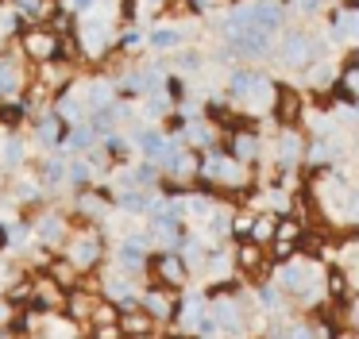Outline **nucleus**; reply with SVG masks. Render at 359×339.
<instances>
[{
  "label": "nucleus",
  "instance_id": "obj_1",
  "mask_svg": "<svg viewBox=\"0 0 359 339\" xmlns=\"http://www.w3.org/2000/svg\"><path fill=\"white\" fill-rule=\"evenodd\" d=\"M309 62H317V54H313V27L302 20L286 23L278 35V54H274V66L282 69L286 77H297Z\"/></svg>",
  "mask_w": 359,
  "mask_h": 339
},
{
  "label": "nucleus",
  "instance_id": "obj_5",
  "mask_svg": "<svg viewBox=\"0 0 359 339\" xmlns=\"http://www.w3.org/2000/svg\"><path fill=\"white\" fill-rule=\"evenodd\" d=\"M340 74H344V62L340 58H317L297 74V85L305 92H332L340 85Z\"/></svg>",
  "mask_w": 359,
  "mask_h": 339
},
{
  "label": "nucleus",
  "instance_id": "obj_33",
  "mask_svg": "<svg viewBox=\"0 0 359 339\" xmlns=\"http://www.w3.org/2000/svg\"><path fill=\"white\" fill-rule=\"evenodd\" d=\"M70 181L74 185H86L89 181V166H86V162H70Z\"/></svg>",
  "mask_w": 359,
  "mask_h": 339
},
{
  "label": "nucleus",
  "instance_id": "obj_7",
  "mask_svg": "<svg viewBox=\"0 0 359 339\" xmlns=\"http://www.w3.org/2000/svg\"><path fill=\"white\" fill-rule=\"evenodd\" d=\"M224 151L232 154V158H240L243 166H255V162L263 158V135H259V127H228Z\"/></svg>",
  "mask_w": 359,
  "mask_h": 339
},
{
  "label": "nucleus",
  "instance_id": "obj_3",
  "mask_svg": "<svg viewBox=\"0 0 359 339\" xmlns=\"http://www.w3.org/2000/svg\"><path fill=\"white\" fill-rule=\"evenodd\" d=\"M305 135L297 123H290V127H278V135H274V166L282 170V174H294L297 166H305Z\"/></svg>",
  "mask_w": 359,
  "mask_h": 339
},
{
  "label": "nucleus",
  "instance_id": "obj_21",
  "mask_svg": "<svg viewBox=\"0 0 359 339\" xmlns=\"http://www.w3.org/2000/svg\"><path fill=\"white\" fill-rule=\"evenodd\" d=\"M147 46V31L140 27V23H128L124 31H120V50H143Z\"/></svg>",
  "mask_w": 359,
  "mask_h": 339
},
{
  "label": "nucleus",
  "instance_id": "obj_6",
  "mask_svg": "<svg viewBox=\"0 0 359 339\" xmlns=\"http://www.w3.org/2000/svg\"><path fill=\"white\" fill-rule=\"evenodd\" d=\"M209 312H212V320H217L220 335H228V339H243V335H248V308H243L240 300L217 297V300H209Z\"/></svg>",
  "mask_w": 359,
  "mask_h": 339
},
{
  "label": "nucleus",
  "instance_id": "obj_19",
  "mask_svg": "<svg viewBox=\"0 0 359 339\" xmlns=\"http://www.w3.org/2000/svg\"><path fill=\"white\" fill-rule=\"evenodd\" d=\"M328 12V0H294V20L302 23H313Z\"/></svg>",
  "mask_w": 359,
  "mask_h": 339
},
{
  "label": "nucleus",
  "instance_id": "obj_20",
  "mask_svg": "<svg viewBox=\"0 0 359 339\" xmlns=\"http://www.w3.org/2000/svg\"><path fill=\"white\" fill-rule=\"evenodd\" d=\"M97 135H101V131H97L93 123H78V127L70 131V139H66V143H70L74 151H89V146L97 143Z\"/></svg>",
  "mask_w": 359,
  "mask_h": 339
},
{
  "label": "nucleus",
  "instance_id": "obj_25",
  "mask_svg": "<svg viewBox=\"0 0 359 339\" xmlns=\"http://www.w3.org/2000/svg\"><path fill=\"white\" fill-rule=\"evenodd\" d=\"M20 89V74L16 66H12V58L0 62V92H16Z\"/></svg>",
  "mask_w": 359,
  "mask_h": 339
},
{
  "label": "nucleus",
  "instance_id": "obj_27",
  "mask_svg": "<svg viewBox=\"0 0 359 339\" xmlns=\"http://www.w3.org/2000/svg\"><path fill=\"white\" fill-rule=\"evenodd\" d=\"M251 231H255V216H251V212H236L232 235H240V239H251Z\"/></svg>",
  "mask_w": 359,
  "mask_h": 339
},
{
  "label": "nucleus",
  "instance_id": "obj_36",
  "mask_svg": "<svg viewBox=\"0 0 359 339\" xmlns=\"http://www.w3.org/2000/svg\"><path fill=\"white\" fill-rule=\"evenodd\" d=\"M97 339H120V328H101V331H97Z\"/></svg>",
  "mask_w": 359,
  "mask_h": 339
},
{
  "label": "nucleus",
  "instance_id": "obj_34",
  "mask_svg": "<svg viewBox=\"0 0 359 339\" xmlns=\"http://www.w3.org/2000/svg\"><path fill=\"white\" fill-rule=\"evenodd\" d=\"M43 239H58L62 235V220H55V216H50V220H43Z\"/></svg>",
  "mask_w": 359,
  "mask_h": 339
},
{
  "label": "nucleus",
  "instance_id": "obj_14",
  "mask_svg": "<svg viewBox=\"0 0 359 339\" xmlns=\"http://www.w3.org/2000/svg\"><path fill=\"white\" fill-rule=\"evenodd\" d=\"M255 300H259V305H263L271 316H278L282 308H286V293H282L274 282H259V285H255Z\"/></svg>",
  "mask_w": 359,
  "mask_h": 339
},
{
  "label": "nucleus",
  "instance_id": "obj_31",
  "mask_svg": "<svg viewBox=\"0 0 359 339\" xmlns=\"http://www.w3.org/2000/svg\"><path fill=\"white\" fill-rule=\"evenodd\" d=\"M282 339H317V328L313 324H290Z\"/></svg>",
  "mask_w": 359,
  "mask_h": 339
},
{
  "label": "nucleus",
  "instance_id": "obj_16",
  "mask_svg": "<svg viewBox=\"0 0 359 339\" xmlns=\"http://www.w3.org/2000/svg\"><path fill=\"white\" fill-rule=\"evenodd\" d=\"M278 220H282V216H274V212H259L255 216V231H251V243L271 247L274 243V231H278Z\"/></svg>",
  "mask_w": 359,
  "mask_h": 339
},
{
  "label": "nucleus",
  "instance_id": "obj_9",
  "mask_svg": "<svg viewBox=\"0 0 359 339\" xmlns=\"http://www.w3.org/2000/svg\"><path fill=\"white\" fill-rule=\"evenodd\" d=\"M147 46L155 54H178L189 46V23H155L147 27Z\"/></svg>",
  "mask_w": 359,
  "mask_h": 339
},
{
  "label": "nucleus",
  "instance_id": "obj_17",
  "mask_svg": "<svg viewBox=\"0 0 359 339\" xmlns=\"http://www.w3.org/2000/svg\"><path fill=\"white\" fill-rule=\"evenodd\" d=\"M236 266H240V274H255V270H263V247L259 243H243L240 254H236Z\"/></svg>",
  "mask_w": 359,
  "mask_h": 339
},
{
  "label": "nucleus",
  "instance_id": "obj_35",
  "mask_svg": "<svg viewBox=\"0 0 359 339\" xmlns=\"http://www.w3.org/2000/svg\"><path fill=\"white\" fill-rule=\"evenodd\" d=\"M16 8L24 15H43V12H47V8H43V0H16Z\"/></svg>",
  "mask_w": 359,
  "mask_h": 339
},
{
  "label": "nucleus",
  "instance_id": "obj_37",
  "mask_svg": "<svg viewBox=\"0 0 359 339\" xmlns=\"http://www.w3.org/2000/svg\"><path fill=\"white\" fill-rule=\"evenodd\" d=\"M20 154H24V146L12 143V146H8V162H20Z\"/></svg>",
  "mask_w": 359,
  "mask_h": 339
},
{
  "label": "nucleus",
  "instance_id": "obj_38",
  "mask_svg": "<svg viewBox=\"0 0 359 339\" xmlns=\"http://www.w3.org/2000/svg\"><path fill=\"white\" fill-rule=\"evenodd\" d=\"M336 339H359V335H355V331H340Z\"/></svg>",
  "mask_w": 359,
  "mask_h": 339
},
{
  "label": "nucleus",
  "instance_id": "obj_40",
  "mask_svg": "<svg viewBox=\"0 0 359 339\" xmlns=\"http://www.w3.org/2000/svg\"><path fill=\"white\" fill-rule=\"evenodd\" d=\"M205 339H220V335H205Z\"/></svg>",
  "mask_w": 359,
  "mask_h": 339
},
{
  "label": "nucleus",
  "instance_id": "obj_24",
  "mask_svg": "<svg viewBox=\"0 0 359 339\" xmlns=\"http://www.w3.org/2000/svg\"><path fill=\"white\" fill-rule=\"evenodd\" d=\"M132 139H124V135H109V143H104V151L112 154V158H120V162H128L132 158Z\"/></svg>",
  "mask_w": 359,
  "mask_h": 339
},
{
  "label": "nucleus",
  "instance_id": "obj_23",
  "mask_svg": "<svg viewBox=\"0 0 359 339\" xmlns=\"http://www.w3.org/2000/svg\"><path fill=\"white\" fill-rule=\"evenodd\" d=\"M39 139H43V143H47V146H55L58 143V139H62V116H47V120H43L39 123Z\"/></svg>",
  "mask_w": 359,
  "mask_h": 339
},
{
  "label": "nucleus",
  "instance_id": "obj_18",
  "mask_svg": "<svg viewBox=\"0 0 359 339\" xmlns=\"http://www.w3.org/2000/svg\"><path fill=\"white\" fill-rule=\"evenodd\" d=\"M143 305H147V312L155 316V320H170L174 316V300L166 297V293H158V289H151L147 297H143Z\"/></svg>",
  "mask_w": 359,
  "mask_h": 339
},
{
  "label": "nucleus",
  "instance_id": "obj_39",
  "mask_svg": "<svg viewBox=\"0 0 359 339\" xmlns=\"http://www.w3.org/2000/svg\"><path fill=\"white\" fill-rule=\"evenodd\" d=\"M0 247H4V228H0Z\"/></svg>",
  "mask_w": 359,
  "mask_h": 339
},
{
  "label": "nucleus",
  "instance_id": "obj_12",
  "mask_svg": "<svg viewBox=\"0 0 359 339\" xmlns=\"http://www.w3.org/2000/svg\"><path fill=\"white\" fill-rule=\"evenodd\" d=\"M116 258H120V266H128V270H143L147 266V239L143 235L124 239V243L116 247Z\"/></svg>",
  "mask_w": 359,
  "mask_h": 339
},
{
  "label": "nucleus",
  "instance_id": "obj_15",
  "mask_svg": "<svg viewBox=\"0 0 359 339\" xmlns=\"http://www.w3.org/2000/svg\"><path fill=\"white\" fill-rule=\"evenodd\" d=\"M143 116H147L151 123H155V120H170V116H174V100L166 97V92H151V97H143Z\"/></svg>",
  "mask_w": 359,
  "mask_h": 339
},
{
  "label": "nucleus",
  "instance_id": "obj_10",
  "mask_svg": "<svg viewBox=\"0 0 359 339\" xmlns=\"http://www.w3.org/2000/svg\"><path fill=\"white\" fill-rule=\"evenodd\" d=\"M212 54H205L201 46H182L178 54H174V69H178L182 77H201L205 69H209Z\"/></svg>",
  "mask_w": 359,
  "mask_h": 339
},
{
  "label": "nucleus",
  "instance_id": "obj_4",
  "mask_svg": "<svg viewBox=\"0 0 359 339\" xmlns=\"http://www.w3.org/2000/svg\"><path fill=\"white\" fill-rule=\"evenodd\" d=\"M78 43H81V50H86L89 58H101V54L109 50L112 43H116V31H112V15H104V12L86 15V23H81V31H78Z\"/></svg>",
  "mask_w": 359,
  "mask_h": 339
},
{
  "label": "nucleus",
  "instance_id": "obj_26",
  "mask_svg": "<svg viewBox=\"0 0 359 339\" xmlns=\"http://www.w3.org/2000/svg\"><path fill=\"white\" fill-rule=\"evenodd\" d=\"M344 216H348L351 223H359V181L348 185V197H344Z\"/></svg>",
  "mask_w": 359,
  "mask_h": 339
},
{
  "label": "nucleus",
  "instance_id": "obj_28",
  "mask_svg": "<svg viewBox=\"0 0 359 339\" xmlns=\"http://www.w3.org/2000/svg\"><path fill=\"white\" fill-rule=\"evenodd\" d=\"M24 116H27V104H4L0 108V123H8V127H16Z\"/></svg>",
  "mask_w": 359,
  "mask_h": 339
},
{
  "label": "nucleus",
  "instance_id": "obj_11",
  "mask_svg": "<svg viewBox=\"0 0 359 339\" xmlns=\"http://www.w3.org/2000/svg\"><path fill=\"white\" fill-rule=\"evenodd\" d=\"M158 274H163L166 285H186L189 266H186V258H182L178 251H163L158 254Z\"/></svg>",
  "mask_w": 359,
  "mask_h": 339
},
{
  "label": "nucleus",
  "instance_id": "obj_30",
  "mask_svg": "<svg viewBox=\"0 0 359 339\" xmlns=\"http://www.w3.org/2000/svg\"><path fill=\"white\" fill-rule=\"evenodd\" d=\"M66 8L74 15H93V12H101V0H66Z\"/></svg>",
  "mask_w": 359,
  "mask_h": 339
},
{
  "label": "nucleus",
  "instance_id": "obj_13",
  "mask_svg": "<svg viewBox=\"0 0 359 339\" xmlns=\"http://www.w3.org/2000/svg\"><path fill=\"white\" fill-rule=\"evenodd\" d=\"M205 274H209L212 282H224V277H232V274H236V258H232V251H228V247H212Z\"/></svg>",
  "mask_w": 359,
  "mask_h": 339
},
{
  "label": "nucleus",
  "instance_id": "obj_32",
  "mask_svg": "<svg viewBox=\"0 0 359 339\" xmlns=\"http://www.w3.org/2000/svg\"><path fill=\"white\" fill-rule=\"evenodd\" d=\"M135 4H140V15H158V12H166L170 0H135Z\"/></svg>",
  "mask_w": 359,
  "mask_h": 339
},
{
  "label": "nucleus",
  "instance_id": "obj_8",
  "mask_svg": "<svg viewBox=\"0 0 359 339\" xmlns=\"http://www.w3.org/2000/svg\"><path fill=\"white\" fill-rule=\"evenodd\" d=\"M309 274H313V262H305V258H286V262H278V266L271 270V282L278 285L286 297H297V293L305 289V282H309Z\"/></svg>",
  "mask_w": 359,
  "mask_h": 339
},
{
  "label": "nucleus",
  "instance_id": "obj_41",
  "mask_svg": "<svg viewBox=\"0 0 359 339\" xmlns=\"http://www.w3.org/2000/svg\"><path fill=\"white\" fill-rule=\"evenodd\" d=\"M228 4H232V0H228Z\"/></svg>",
  "mask_w": 359,
  "mask_h": 339
},
{
  "label": "nucleus",
  "instance_id": "obj_2",
  "mask_svg": "<svg viewBox=\"0 0 359 339\" xmlns=\"http://www.w3.org/2000/svg\"><path fill=\"white\" fill-rule=\"evenodd\" d=\"M325 31H328V39L336 43V50H351V46H359V8L344 4V0L332 4Z\"/></svg>",
  "mask_w": 359,
  "mask_h": 339
},
{
  "label": "nucleus",
  "instance_id": "obj_29",
  "mask_svg": "<svg viewBox=\"0 0 359 339\" xmlns=\"http://www.w3.org/2000/svg\"><path fill=\"white\" fill-rule=\"evenodd\" d=\"M147 328H151V320H147V316H140L135 308H128V316H124V331H140V335H143Z\"/></svg>",
  "mask_w": 359,
  "mask_h": 339
},
{
  "label": "nucleus",
  "instance_id": "obj_22",
  "mask_svg": "<svg viewBox=\"0 0 359 339\" xmlns=\"http://www.w3.org/2000/svg\"><path fill=\"white\" fill-rule=\"evenodd\" d=\"M97 254H101V243H97V239H78V247H74V262H78V266L97 262Z\"/></svg>",
  "mask_w": 359,
  "mask_h": 339
}]
</instances>
